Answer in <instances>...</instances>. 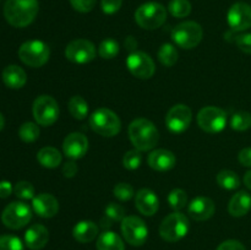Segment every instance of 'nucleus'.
<instances>
[{"label": "nucleus", "instance_id": "nucleus-1", "mask_svg": "<svg viewBox=\"0 0 251 250\" xmlns=\"http://www.w3.org/2000/svg\"><path fill=\"white\" fill-rule=\"evenodd\" d=\"M38 10V0H6L4 16L11 26L22 28L33 22Z\"/></svg>", "mask_w": 251, "mask_h": 250}, {"label": "nucleus", "instance_id": "nucleus-2", "mask_svg": "<svg viewBox=\"0 0 251 250\" xmlns=\"http://www.w3.org/2000/svg\"><path fill=\"white\" fill-rule=\"evenodd\" d=\"M129 137L135 149L141 152L150 151L158 144L159 131L151 120L139 118L130 123Z\"/></svg>", "mask_w": 251, "mask_h": 250}, {"label": "nucleus", "instance_id": "nucleus-3", "mask_svg": "<svg viewBox=\"0 0 251 250\" xmlns=\"http://www.w3.org/2000/svg\"><path fill=\"white\" fill-rule=\"evenodd\" d=\"M91 129L104 137L117 136L122 129V122L113 110L108 108H98L90 115Z\"/></svg>", "mask_w": 251, "mask_h": 250}, {"label": "nucleus", "instance_id": "nucleus-4", "mask_svg": "<svg viewBox=\"0 0 251 250\" xmlns=\"http://www.w3.org/2000/svg\"><path fill=\"white\" fill-rule=\"evenodd\" d=\"M167 20V10L162 4L149 1L137 7L135 11V21L141 28H159Z\"/></svg>", "mask_w": 251, "mask_h": 250}, {"label": "nucleus", "instance_id": "nucleus-5", "mask_svg": "<svg viewBox=\"0 0 251 250\" xmlns=\"http://www.w3.org/2000/svg\"><path fill=\"white\" fill-rule=\"evenodd\" d=\"M189 228H190L189 218L184 213L176 211L162 221L159 225V235L166 242L176 243L188 234Z\"/></svg>", "mask_w": 251, "mask_h": 250}, {"label": "nucleus", "instance_id": "nucleus-6", "mask_svg": "<svg viewBox=\"0 0 251 250\" xmlns=\"http://www.w3.org/2000/svg\"><path fill=\"white\" fill-rule=\"evenodd\" d=\"M203 29L198 22L185 21L176 25L172 31V39L183 49H193L200 44Z\"/></svg>", "mask_w": 251, "mask_h": 250}, {"label": "nucleus", "instance_id": "nucleus-7", "mask_svg": "<svg viewBox=\"0 0 251 250\" xmlns=\"http://www.w3.org/2000/svg\"><path fill=\"white\" fill-rule=\"evenodd\" d=\"M50 49L44 42L33 39L21 44L19 49L20 60L31 68H41L49 60Z\"/></svg>", "mask_w": 251, "mask_h": 250}, {"label": "nucleus", "instance_id": "nucleus-8", "mask_svg": "<svg viewBox=\"0 0 251 250\" xmlns=\"http://www.w3.org/2000/svg\"><path fill=\"white\" fill-rule=\"evenodd\" d=\"M32 113L37 124L42 126H50L59 118L58 102L51 96H39L34 100Z\"/></svg>", "mask_w": 251, "mask_h": 250}, {"label": "nucleus", "instance_id": "nucleus-9", "mask_svg": "<svg viewBox=\"0 0 251 250\" xmlns=\"http://www.w3.org/2000/svg\"><path fill=\"white\" fill-rule=\"evenodd\" d=\"M31 218V207L22 201L10 202L1 213V222L10 229H21L28 225Z\"/></svg>", "mask_w": 251, "mask_h": 250}, {"label": "nucleus", "instance_id": "nucleus-10", "mask_svg": "<svg viewBox=\"0 0 251 250\" xmlns=\"http://www.w3.org/2000/svg\"><path fill=\"white\" fill-rule=\"evenodd\" d=\"M122 233L126 243L132 247H141L149 237V228L137 216H126L122 221Z\"/></svg>", "mask_w": 251, "mask_h": 250}, {"label": "nucleus", "instance_id": "nucleus-11", "mask_svg": "<svg viewBox=\"0 0 251 250\" xmlns=\"http://www.w3.org/2000/svg\"><path fill=\"white\" fill-rule=\"evenodd\" d=\"M198 124L203 131L208 134H217L227 125V114L221 108L208 105L199 112Z\"/></svg>", "mask_w": 251, "mask_h": 250}, {"label": "nucleus", "instance_id": "nucleus-12", "mask_svg": "<svg viewBox=\"0 0 251 250\" xmlns=\"http://www.w3.org/2000/svg\"><path fill=\"white\" fill-rule=\"evenodd\" d=\"M65 56L75 64H87L96 58V47L88 39H74L66 46Z\"/></svg>", "mask_w": 251, "mask_h": 250}, {"label": "nucleus", "instance_id": "nucleus-13", "mask_svg": "<svg viewBox=\"0 0 251 250\" xmlns=\"http://www.w3.org/2000/svg\"><path fill=\"white\" fill-rule=\"evenodd\" d=\"M126 66L135 77L141 78V80L151 78L156 71V66L151 56L139 50L129 54L126 59Z\"/></svg>", "mask_w": 251, "mask_h": 250}, {"label": "nucleus", "instance_id": "nucleus-14", "mask_svg": "<svg viewBox=\"0 0 251 250\" xmlns=\"http://www.w3.org/2000/svg\"><path fill=\"white\" fill-rule=\"evenodd\" d=\"M191 120H193V113L185 104L173 105L166 115L167 127L174 134H181L185 131L190 126Z\"/></svg>", "mask_w": 251, "mask_h": 250}, {"label": "nucleus", "instance_id": "nucleus-15", "mask_svg": "<svg viewBox=\"0 0 251 250\" xmlns=\"http://www.w3.org/2000/svg\"><path fill=\"white\" fill-rule=\"evenodd\" d=\"M227 21L232 31L242 32L251 27V5L238 1L228 10Z\"/></svg>", "mask_w": 251, "mask_h": 250}, {"label": "nucleus", "instance_id": "nucleus-16", "mask_svg": "<svg viewBox=\"0 0 251 250\" xmlns=\"http://www.w3.org/2000/svg\"><path fill=\"white\" fill-rule=\"evenodd\" d=\"M88 150V140L81 132H71L63 142V151L71 159L82 158Z\"/></svg>", "mask_w": 251, "mask_h": 250}, {"label": "nucleus", "instance_id": "nucleus-17", "mask_svg": "<svg viewBox=\"0 0 251 250\" xmlns=\"http://www.w3.org/2000/svg\"><path fill=\"white\" fill-rule=\"evenodd\" d=\"M216 211L215 202L212 199L207 198V196H198L188 206V212L193 220L199 221H206L213 216Z\"/></svg>", "mask_w": 251, "mask_h": 250}, {"label": "nucleus", "instance_id": "nucleus-18", "mask_svg": "<svg viewBox=\"0 0 251 250\" xmlns=\"http://www.w3.org/2000/svg\"><path fill=\"white\" fill-rule=\"evenodd\" d=\"M33 211L42 218H51L58 213L59 202L51 194L42 193L32 199Z\"/></svg>", "mask_w": 251, "mask_h": 250}, {"label": "nucleus", "instance_id": "nucleus-19", "mask_svg": "<svg viewBox=\"0 0 251 250\" xmlns=\"http://www.w3.org/2000/svg\"><path fill=\"white\" fill-rule=\"evenodd\" d=\"M135 206L144 216H153L158 211V196L150 189H140L135 195Z\"/></svg>", "mask_w": 251, "mask_h": 250}, {"label": "nucleus", "instance_id": "nucleus-20", "mask_svg": "<svg viewBox=\"0 0 251 250\" xmlns=\"http://www.w3.org/2000/svg\"><path fill=\"white\" fill-rule=\"evenodd\" d=\"M147 162H149V166L154 171L167 172L171 171L176 166V158L173 152L169 151V150L158 149L149 154Z\"/></svg>", "mask_w": 251, "mask_h": 250}, {"label": "nucleus", "instance_id": "nucleus-21", "mask_svg": "<svg viewBox=\"0 0 251 250\" xmlns=\"http://www.w3.org/2000/svg\"><path fill=\"white\" fill-rule=\"evenodd\" d=\"M49 240V232L43 225H33L25 233V244L31 250H41Z\"/></svg>", "mask_w": 251, "mask_h": 250}, {"label": "nucleus", "instance_id": "nucleus-22", "mask_svg": "<svg viewBox=\"0 0 251 250\" xmlns=\"http://www.w3.org/2000/svg\"><path fill=\"white\" fill-rule=\"evenodd\" d=\"M2 81L5 85L12 90H19V88L24 87L26 85L27 75L25 73L24 69L19 65H7L6 68L2 70Z\"/></svg>", "mask_w": 251, "mask_h": 250}, {"label": "nucleus", "instance_id": "nucleus-23", "mask_svg": "<svg viewBox=\"0 0 251 250\" xmlns=\"http://www.w3.org/2000/svg\"><path fill=\"white\" fill-rule=\"evenodd\" d=\"M251 210V195L247 191L234 194L228 203V212L233 217H243Z\"/></svg>", "mask_w": 251, "mask_h": 250}, {"label": "nucleus", "instance_id": "nucleus-24", "mask_svg": "<svg viewBox=\"0 0 251 250\" xmlns=\"http://www.w3.org/2000/svg\"><path fill=\"white\" fill-rule=\"evenodd\" d=\"M73 235L78 243H90L98 235V225L93 221H80L73 229Z\"/></svg>", "mask_w": 251, "mask_h": 250}, {"label": "nucleus", "instance_id": "nucleus-25", "mask_svg": "<svg viewBox=\"0 0 251 250\" xmlns=\"http://www.w3.org/2000/svg\"><path fill=\"white\" fill-rule=\"evenodd\" d=\"M125 218V210L122 205L109 202L104 208V215L100 218V227L107 230L115 222H122Z\"/></svg>", "mask_w": 251, "mask_h": 250}, {"label": "nucleus", "instance_id": "nucleus-26", "mask_svg": "<svg viewBox=\"0 0 251 250\" xmlns=\"http://www.w3.org/2000/svg\"><path fill=\"white\" fill-rule=\"evenodd\" d=\"M97 250H125L124 242L117 233L112 230H104L96 243Z\"/></svg>", "mask_w": 251, "mask_h": 250}, {"label": "nucleus", "instance_id": "nucleus-27", "mask_svg": "<svg viewBox=\"0 0 251 250\" xmlns=\"http://www.w3.org/2000/svg\"><path fill=\"white\" fill-rule=\"evenodd\" d=\"M37 159H38L39 164H41L42 167L53 169L56 168V167L61 163L63 157H61V153L55 149V147L47 146L39 150L38 153H37Z\"/></svg>", "mask_w": 251, "mask_h": 250}, {"label": "nucleus", "instance_id": "nucleus-28", "mask_svg": "<svg viewBox=\"0 0 251 250\" xmlns=\"http://www.w3.org/2000/svg\"><path fill=\"white\" fill-rule=\"evenodd\" d=\"M69 112L73 115V118L77 120H83L88 115V103L86 102L85 98L81 96H73L69 100Z\"/></svg>", "mask_w": 251, "mask_h": 250}, {"label": "nucleus", "instance_id": "nucleus-29", "mask_svg": "<svg viewBox=\"0 0 251 250\" xmlns=\"http://www.w3.org/2000/svg\"><path fill=\"white\" fill-rule=\"evenodd\" d=\"M217 183L222 189H226V190H234V189L239 188L240 179L235 172L229 171V169H225V171H221L217 174Z\"/></svg>", "mask_w": 251, "mask_h": 250}, {"label": "nucleus", "instance_id": "nucleus-30", "mask_svg": "<svg viewBox=\"0 0 251 250\" xmlns=\"http://www.w3.org/2000/svg\"><path fill=\"white\" fill-rule=\"evenodd\" d=\"M158 60L161 61V64H163L164 66H173L174 64L178 61V50H176V47L171 43H164L162 44V47L158 50Z\"/></svg>", "mask_w": 251, "mask_h": 250}, {"label": "nucleus", "instance_id": "nucleus-31", "mask_svg": "<svg viewBox=\"0 0 251 250\" xmlns=\"http://www.w3.org/2000/svg\"><path fill=\"white\" fill-rule=\"evenodd\" d=\"M19 136L24 142L31 144L39 137V127L36 123L26 122L20 126Z\"/></svg>", "mask_w": 251, "mask_h": 250}, {"label": "nucleus", "instance_id": "nucleus-32", "mask_svg": "<svg viewBox=\"0 0 251 250\" xmlns=\"http://www.w3.org/2000/svg\"><path fill=\"white\" fill-rule=\"evenodd\" d=\"M168 10L172 16L183 19L190 15L191 4L189 0H171L168 4Z\"/></svg>", "mask_w": 251, "mask_h": 250}, {"label": "nucleus", "instance_id": "nucleus-33", "mask_svg": "<svg viewBox=\"0 0 251 250\" xmlns=\"http://www.w3.org/2000/svg\"><path fill=\"white\" fill-rule=\"evenodd\" d=\"M119 43L112 38L104 39L98 47V54L102 59H113L119 54Z\"/></svg>", "mask_w": 251, "mask_h": 250}, {"label": "nucleus", "instance_id": "nucleus-34", "mask_svg": "<svg viewBox=\"0 0 251 250\" xmlns=\"http://www.w3.org/2000/svg\"><path fill=\"white\" fill-rule=\"evenodd\" d=\"M168 203L173 210L179 211L188 205V195L183 189H173L168 194Z\"/></svg>", "mask_w": 251, "mask_h": 250}, {"label": "nucleus", "instance_id": "nucleus-35", "mask_svg": "<svg viewBox=\"0 0 251 250\" xmlns=\"http://www.w3.org/2000/svg\"><path fill=\"white\" fill-rule=\"evenodd\" d=\"M230 127L237 131H245L251 127V114L249 112H237L230 119Z\"/></svg>", "mask_w": 251, "mask_h": 250}, {"label": "nucleus", "instance_id": "nucleus-36", "mask_svg": "<svg viewBox=\"0 0 251 250\" xmlns=\"http://www.w3.org/2000/svg\"><path fill=\"white\" fill-rule=\"evenodd\" d=\"M142 163V154L139 150H130L123 157V166L129 171H135Z\"/></svg>", "mask_w": 251, "mask_h": 250}, {"label": "nucleus", "instance_id": "nucleus-37", "mask_svg": "<svg viewBox=\"0 0 251 250\" xmlns=\"http://www.w3.org/2000/svg\"><path fill=\"white\" fill-rule=\"evenodd\" d=\"M14 194L22 200H32L34 198V186L29 181L21 180L15 184Z\"/></svg>", "mask_w": 251, "mask_h": 250}, {"label": "nucleus", "instance_id": "nucleus-38", "mask_svg": "<svg viewBox=\"0 0 251 250\" xmlns=\"http://www.w3.org/2000/svg\"><path fill=\"white\" fill-rule=\"evenodd\" d=\"M0 250H24V243L16 235H0Z\"/></svg>", "mask_w": 251, "mask_h": 250}, {"label": "nucleus", "instance_id": "nucleus-39", "mask_svg": "<svg viewBox=\"0 0 251 250\" xmlns=\"http://www.w3.org/2000/svg\"><path fill=\"white\" fill-rule=\"evenodd\" d=\"M113 194L120 201H127L135 195L134 188L129 183H119L113 189Z\"/></svg>", "mask_w": 251, "mask_h": 250}, {"label": "nucleus", "instance_id": "nucleus-40", "mask_svg": "<svg viewBox=\"0 0 251 250\" xmlns=\"http://www.w3.org/2000/svg\"><path fill=\"white\" fill-rule=\"evenodd\" d=\"M97 0H70V4L76 11L78 12H90L95 7Z\"/></svg>", "mask_w": 251, "mask_h": 250}, {"label": "nucleus", "instance_id": "nucleus-41", "mask_svg": "<svg viewBox=\"0 0 251 250\" xmlns=\"http://www.w3.org/2000/svg\"><path fill=\"white\" fill-rule=\"evenodd\" d=\"M234 42L240 50L244 51L245 54H251V33L238 34Z\"/></svg>", "mask_w": 251, "mask_h": 250}, {"label": "nucleus", "instance_id": "nucleus-42", "mask_svg": "<svg viewBox=\"0 0 251 250\" xmlns=\"http://www.w3.org/2000/svg\"><path fill=\"white\" fill-rule=\"evenodd\" d=\"M123 0H102L100 1V7L103 12L107 15H113L118 12L122 7Z\"/></svg>", "mask_w": 251, "mask_h": 250}, {"label": "nucleus", "instance_id": "nucleus-43", "mask_svg": "<svg viewBox=\"0 0 251 250\" xmlns=\"http://www.w3.org/2000/svg\"><path fill=\"white\" fill-rule=\"evenodd\" d=\"M217 250H247L244 245L239 242V240L235 239H228L225 240L223 243H221L218 245Z\"/></svg>", "mask_w": 251, "mask_h": 250}, {"label": "nucleus", "instance_id": "nucleus-44", "mask_svg": "<svg viewBox=\"0 0 251 250\" xmlns=\"http://www.w3.org/2000/svg\"><path fill=\"white\" fill-rule=\"evenodd\" d=\"M77 171L78 167L74 161H68L63 167V174L66 178H73V176H75Z\"/></svg>", "mask_w": 251, "mask_h": 250}, {"label": "nucleus", "instance_id": "nucleus-45", "mask_svg": "<svg viewBox=\"0 0 251 250\" xmlns=\"http://www.w3.org/2000/svg\"><path fill=\"white\" fill-rule=\"evenodd\" d=\"M240 164L244 167H251V147H245L238 154Z\"/></svg>", "mask_w": 251, "mask_h": 250}, {"label": "nucleus", "instance_id": "nucleus-46", "mask_svg": "<svg viewBox=\"0 0 251 250\" xmlns=\"http://www.w3.org/2000/svg\"><path fill=\"white\" fill-rule=\"evenodd\" d=\"M12 191H14V188H12L10 181L7 180L0 181V198L1 199L9 198V196L12 194Z\"/></svg>", "mask_w": 251, "mask_h": 250}, {"label": "nucleus", "instance_id": "nucleus-47", "mask_svg": "<svg viewBox=\"0 0 251 250\" xmlns=\"http://www.w3.org/2000/svg\"><path fill=\"white\" fill-rule=\"evenodd\" d=\"M136 47H137L136 39H135L132 36L126 37V39H125V48H126L130 53H134V51H136Z\"/></svg>", "mask_w": 251, "mask_h": 250}, {"label": "nucleus", "instance_id": "nucleus-48", "mask_svg": "<svg viewBox=\"0 0 251 250\" xmlns=\"http://www.w3.org/2000/svg\"><path fill=\"white\" fill-rule=\"evenodd\" d=\"M244 184L249 190H251V169L249 172H247L244 175Z\"/></svg>", "mask_w": 251, "mask_h": 250}, {"label": "nucleus", "instance_id": "nucleus-49", "mask_svg": "<svg viewBox=\"0 0 251 250\" xmlns=\"http://www.w3.org/2000/svg\"><path fill=\"white\" fill-rule=\"evenodd\" d=\"M4 126H5V118H4V115L0 113V131L4 129Z\"/></svg>", "mask_w": 251, "mask_h": 250}]
</instances>
